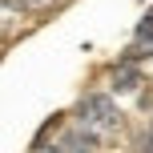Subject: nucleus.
I'll return each instance as SVG.
<instances>
[{"label":"nucleus","mask_w":153,"mask_h":153,"mask_svg":"<svg viewBox=\"0 0 153 153\" xmlns=\"http://www.w3.org/2000/svg\"><path fill=\"white\" fill-rule=\"evenodd\" d=\"M69 121H76L81 129H89L101 145L125 133V113H121V105L113 101V93H109V89H85L81 97H76Z\"/></svg>","instance_id":"1"},{"label":"nucleus","mask_w":153,"mask_h":153,"mask_svg":"<svg viewBox=\"0 0 153 153\" xmlns=\"http://www.w3.org/2000/svg\"><path fill=\"white\" fill-rule=\"evenodd\" d=\"M105 89L113 97H141L145 93V69L137 61H129V56H117L105 69Z\"/></svg>","instance_id":"2"},{"label":"nucleus","mask_w":153,"mask_h":153,"mask_svg":"<svg viewBox=\"0 0 153 153\" xmlns=\"http://www.w3.org/2000/svg\"><path fill=\"white\" fill-rule=\"evenodd\" d=\"M28 28H32V16L24 12L16 0H0V45H8V40H20Z\"/></svg>","instance_id":"3"},{"label":"nucleus","mask_w":153,"mask_h":153,"mask_svg":"<svg viewBox=\"0 0 153 153\" xmlns=\"http://www.w3.org/2000/svg\"><path fill=\"white\" fill-rule=\"evenodd\" d=\"M56 145H61V153H101V141L93 137L89 129H81L76 121H61Z\"/></svg>","instance_id":"4"},{"label":"nucleus","mask_w":153,"mask_h":153,"mask_svg":"<svg viewBox=\"0 0 153 153\" xmlns=\"http://www.w3.org/2000/svg\"><path fill=\"white\" fill-rule=\"evenodd\" d=\"M16 4H20L24 12H28L32 20H36V16H48V12H56V8H61L65 0H16Z\"/></svg>","instance_id":"5"},{"label":"nucleus","mask_w":153,"mask_h":153,"mask_svg":"<svg viewBox=\"0 0 153 153\" xmlns=\"http://www.w3.org/2000/svg\"><path fill=\"white\" fill-rule=\"evenodd\" d=\"M133 40H153V4L141 12V20H137V28H133Z\"/></svg>","instance_id":"6"},{"label":"nucleus","mask_w":153,"mask_h":153,"mask_svg":"<svg viewBox=\"0 0 153 153\" xmlns=\"http://www.w3.org/2000/svg\"><path fill=\"white\" fill-rule=\"evenodd\" d=\"M133 153H153V121L141 133H133Z\"/></svg>","instance_id":"7"}]
</instances>
